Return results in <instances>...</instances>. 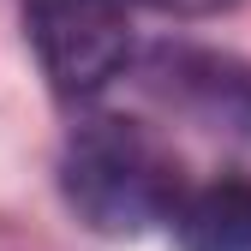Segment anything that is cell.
<instances>
[{
	"mask_svg": "<svg viewBox=\"0 0 251 251\" xmlns=\"http://www.w3.org/2000/svg\"><path fill=\"white\" fill-rule=\"evenodd\" d=\"M168 227L179 251H251V179H215L185 192Z\"/></svg>",
	"mask_w": 251,
	"mask_h": 251,
	"instance_id": "3957f363",
	"label": "cell"
},
{
	"mask_svg": "<svg viewBox=\"0 0 251 251\" xmlns=\"http://www.w3.org/2000/svg\"><path fill=\"white\" fill-rule=\"evenodd\" d=\"M24 36L60 96H96L132 60L126 0H24Z\"/></svg>",
	"mask_w": 251,
	"mask_h": 251,
	"instance_id": "7a4b0ae2",
	"label": "cell"
},
{
	"mask_svg": "<svg viewBox=\"0 0 251 251\" xmlns=\"http://www.w3.org/2000/svg\"><path fill=\"white\" fill-rule=\"evenodd\" d=\"M144 6H155V12H174V18H215V12L239 6V0H144Z\"/></svg>",
	"mask_w": 251,
	"mask_h": 251,
	"instance_id": "277c9868",
	"label": "cell"
},
{
	"mask_svg": "<svg viewBox=\"0 0 251 251\" xmlns=\"http://www.w3.org/2000/svg\"><path fill=\"white\" fill-rule=\"evenodd\" d=\"M60 192L96 233L132 239L179 209V168L138 120H84L60 155Z\"/></svg>",
	"mask_w": 251,
	"mask_h": 251,
	"instance_id": "6da1fadb",
	"label": "cell"
}]
</instances>
